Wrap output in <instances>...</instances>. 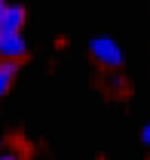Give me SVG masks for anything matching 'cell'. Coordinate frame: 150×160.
<instances>
[{"label": "cell", "instance_id": "7", "mask_svg": "<svg viewBox=\"0 0 150 160\" xmlns=\"http://www.w3.org/2000/svg\"><path fill=\"white\" fill-rule=\"evenodd\" d=\"M0 160H21L19 154H12V151H3V154H0Z\"/></svg>", "mask_w": 150, "mask_h": 160}, {"label": "cell", "instance_id": "2", "mask_svg": "<svg viewBox=\"0 0 150 160\" xmlns=\"http://www.w3.org/2000/svg\"><path fill=\"white\" fill-rule=\"evenodd\" d=\"M28 52V43L21 34H9V31H0V62H19Z\"/></svg>", "mask_w": 150, "mask_h": 160}, {"label": "cell", "instance_id": "1", "mask_svg": "<svg viewBox=\"0 0 150 160\" xmlns=\"http://www.w3.org/2000/svg\"><path fill=\"white\" fill-rule=\"evenodd\" d=\"M89 52H92V59L101 68H120L123 65V49L110 37H92L89 40Z\"/></svg>", "mask_w": 150, "mask_h": 160}, {"label": "cell", "instance_id": "6", "mask_svg": "<svg viewBox=\"0 0 150 160\" xmlns=\"http://www.w3.org/2000/svg\"><path fill=\"white\" fill-rule=\"evenodd\" d=\"M141 142H144V145H150V123L141 129Z\"/></svg>", "mask_w": 150, "mask_h": 160}, {"label": "cell", "instance_id": "9", "mask_svg": "<svg viewBox=\"0 0 150 160\" xmlns=\"http://www.w3.org/2000/svg\"><path fill=\"white\" fill-rule=\"evenodd\" d=\"M0 145H3V139H0Z\"/></svg>", "mask_w": 150, "mask_h": 160}, {"label": "cell", "instance_id": "8", "mask_svg": "<svg viewBox=\"0 0 150 160\" xmlns=\"http://www.w3.org/2000/svg\"><path fill=\"white\" fill-rule=\"evenodd\" d=\"M6 6H9V3H3V0H0V31H3V12H6Z\"/></svg>", "mask_w": 150, "mask_h": 160}, {"label": "cell", "instance_id": "5", "mask_svg": "<svg viewBox=\"0 0 150 160\" xmlns=\"http://www.w3.org/2000/svg\"><path fill=\"white\" fill-rule=\"evenodd\" d=\"M110 86H113V89H123V77H120V74H113V77H110Z\"/></svg>", "mask_w": 150, "mask_h": 160}, {"label": "cell", "instance_id": "3", "mask_svg": "<svg viewBox=\"0 0 150 160\" xmlns=\"http://www.w3.org/2000/svg\"><path fill=\"white\" fill-rule=\"evenodd\" d=\"M21 25H25V6L9 3L6 12H3V31H9V34H21Z\"/></svg>", "mask_w": 150, "mask_h": 160}, {"label": "cell", "instance_id": "4", "mask_svg": "<svg viewBox=\"0 0 150 160\" xmlns=\"http://www.w3.org/2000/svg\"><path fill=\"white\" fill-rule=\"evenodd\" d=\"M16 74H19V62H0V99L12 89Z\"/></svg>", "mask_w": 150, "mask_h": 160}]
</instances>
